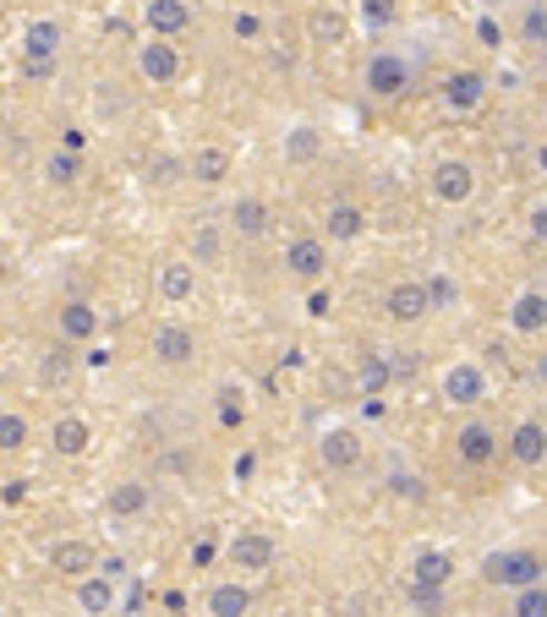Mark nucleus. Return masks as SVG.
<instances>
[{
    "mask_svg": "<svg viewBox=\"0 0 547 617\" xmlns=\"http://www.w3.org/2000/svg\"><path fill=\"white\" fill-rule=\"evenodd\" d=\"M481 585L493 590H515V585H531V579H547V557L537 547H504V553L481 557Z\"/></svg>",
    "mask_w": 547,
    "mask_h": 617,
    "instance_id": "f257e3e1",
    "label": "nucleus"
},
{
    "mask_svg": "<svg viewBox=\"0 0 547 617\" xmlns=\"http://www.w3.org/2000/svg\"><path fill=\"white\" fill-rule=\"evenodd\" d=\"M361 82H367V99H378V105H400L410 88H416V71H410L406 56H395V50H378L367 71H361Z\"/></svg>",
    "mask_w": 547,
    "mask_h": 617,
    "instance_id": "f03ea898",
    "label": "nucleus"
},
{
    "mask_svg": "<svg viewBox=\"0 0 547 617\" xmlns=\"http://www.w3.org/2000/svg\"><path fill=\"white\" fill-rule=\"evenodd\" d=\"M181 71H187V61H181L176 39H153V33H148V39L137 44V77H142V82H153V88H176Z\"/></svg>",
    "mask_w": 547,
    "mask_h": 617,
    "instance_id": "7ed1b4c3",
    "label": "nucleus"
},
{
    "mask_svg": "<svg viewBox=\"0 0 547 617\" xmlns=\"http://www.w3.org/2000/svg\"><path fill=\"white\" fill-rule=\"evenodd\" d=\"M455 579V557L449 553H416L410 563V601H438V590Z\"/></svg>",
    "mask_w": 547,
    "mask_h": 617,
    "instance_id": "20e7f679",
    "label": "nucleus"
},
{
    "mask_svg": "<svg viewBox=\"0 0 547 617\" xmlns=\"http://www.w3.org/2000/svg\"><path fill=\"white\" fill-rule=\"evenodd\" d=\"M432 197L449 202V208L471 202V197H477V170H471L466 159H438V165H432Z\"/></svg>",
    "mask_w": 547,
    "mask_h": 617,
    "instance_id": "39448f33",
    "label": "nucleus"
},
{
    "mask_svg": "<svg viewBox=\"0 0 547 617\" xmlns=\"http://www.w3.org/2000/svg\"><path fill=\"white\" fill-rule=\"evenodd\" d=\"M153 361L159 367H187L198 361V334L187 322H159L153 328Z\"/></svg>",
    "mask_w": 547,
    "mask_h": 617,
    "instance_id": "423d86ee",
    "label": "nucleus"
},
{
    "mask_svg": "<svg viewBox=\"0 0 547 617\" xmlns=\"http://www.w3.org/2000/svg\"><path fill=\"white\" fill-rule=\"evenodd\" d=\"M142 28L153 39H181L192 28V0H142Z\"/></svg>",
    "mask_w": 547,
    "mask_h": 617,
    "instance_id": "0eeeda50",
    "label": "nucleus"
},
{
    "mask_svg": "<svg viewBox=\"0 0 547 617\" xmlns=\"http://www.w3.org/2000/svg\"><path fill=\"white\" fill-rule=\"evenodd\" d=\"M455 459H460L466 470H487V465L498 459V432H493L487 421H466V427L455 432Z\"/></svg>",
    "mask_w": 547,
    "mask_h": 617,
    "instance_id": "6e6552de",
    "label": "nucleus"
},
{
    "mask_svg": "<svg viewBox=\"0 0 547 617\" xmlns=\"http://www.w3.org/2000/svg\"><path fill=\"white\" fill-rule=\"evenodd\" d=\"M444 399L455 405V410H477L481 399H487V371L477 361H460V367L444 371Z\"/></svg>",
    "mask_w": 547,
    "mask_h": 617,
    "instance_id": "1a4fd4ad",
    "label": "nucleus"
},
{
    "mask_svg": "<svg viewBox=\"0 0 547 617\" xmlns=\"http://www.w3.org/2000/svg\"><path fill=\"white\" fill-rule=\"evenodd\" d=\"M285 273H290V279H307V285H318V279L329 273V241H318V236H301V241H290V247H285Z\"/></svg>",
    "mask_w": 547,
    "mask_h": 617,
    "instance_id": "9d476101",
    "label": "nucleus"
},
{
    "mask_svg": "<svg viewBox=\"0 0 547 617\" xmlns=\"http://www.w3.org/2000/svg\"><path fill=\"white\" fill-rule=\"evenodd\" d=\"M274 557H279V541L263 530H241L230 541V568H241V574H269Z\"/></svg>",
    "mask_w": 547,
    "mask_h": 617,
    "instance_id": "9b49d317",
    "label": "nucleus"
},
{
    "mask_svg": "<svg viewBox=\"0 0 547 617\" xmlns=\"http://www.w3.org/2000/svg\"><path fill=\"white\" fill-rule=\"evenodd\" d=\"M61 44H67V22L56 17H39L22 28V61H61Z\"/></svg>",
    "mask_w": 547,
    "mask_h": 617,
    "instance_id": "f8f14e48",
    "label": "nucleus"
},
{
    "mask_svg": "<svg viewBox=\"0 0 547 617\" xmlns=\"http://www.w3.org/2000/svg\"><path fill=\"white\" fill-rule=\"evenodd\" d=\"M384 311H389V322H421V317L432 311L427 279H400V285L384 296Z\"/></svg>",
    "mask_w": 547,
    "mask_h": 617,
    "instance_id": "ddd939ff",
    "label": "nucleus"
},
{
    "mask_svg": "<svg viewBox=\"0 0 547 617\" xmlns=\"http://www.w3.org/2000/svg\"><path fill=\"white\" fill-rule=\"evenodd\" d=\"M481 99H487V77H481V71H449V77H444V105H449L455 116H477Z\"/></svg>",
    "mask_w": 547,
    "mask_h": 617,
    "instance_id": "4468645a",
    "label": "nucleus"
},
{
    "mask_svg": "<svg viewBox=\"0 0 547 617\" xmlns=\"http://www.w3.org/2000/svg\"><path fill=\"white\" fill-rule=\"evenodd\" d=\"M230 230H236L241 241H263L274 230V208L263 197H236V202H230Z\"/></svg>",
    "mask_w": 547,
    "mask_h": 617,
    "instance_id": "2eb2a0df",
    "label": "nucleus"
},
{
    "mask_svg": "<svg viewBox=\"0 0 547 617\" xmlns=\"http://www.w3.org/2000/svg\"><path fill=\"white\" fill-rule=\"evenodd\" d=\"M318 459H324V470H356L361 465V432L329 427V432L318 437Z\"/></svg>",
    "mask_w": 547,
    "mask_h": 617,
    "instance_id": "dca6fc26",
    "label": "nucleus"
},
{
    "mask_svg": "<svg viewBox=\"0 0 547 617\" xmlns=\"http://www.w3.org/2000/svg\"><path fill=\"white\" fill-rule=\"evenodd\" d=\"M192 296H198V262H187V257L159 262V301L181 307V301H192Z\"/></svg>",
    "mask_w": 547,
    "mask_h": 617,
    "instance_id": "f3484780",
    "label": "nucleus"
},
{
    "mask_svg": "<svg viewBox=\"0 0 547 617\" xmlns=\"http://www.w3.org/2000/svg\"><path fill=\"white\" fill-rule=\"evenodd\" d=\"M509 459H515L520 470L547 465V427H543V421H520V427L509 432Z\"/></svg>",
    "mask_w": 547,
    "mask_h": 617,
    "instance_id": "a211bd4d",
    "label": "nucleus"
},
{
    "mask_svg": "<svg viewBox=\"0 0 547 617\" xmlns=\"http://www.w3.org/2000/svg\"><path fill=\"white\" fill-rule=\"evenodd\" d=\"M50 448H56L61 459H82V454L93 448V427H88L82 416H56V421H50Z\"/></svg>",
    "mask_w": 547,
    "mask_h": 617,
    "instance_id": "6ab92c4d",
    "label": "nucleus"
},
{
    "mask_svg": "<svg viewBox=\"0 0 547 617\" xmlns=\"http://www.w3.org/2000/svg\"><path fill=\"white\" fill-rule=\"evenodd\" d=\"M50 568H56V574H67V579H82V574H93V568H99V553H93V541L71 536V541H56V547H50Z\"/></svg>",
    "mask_w": 547,
    "mask_h": 617,
    "instance_id": "aec40b11",
    "label": "nucleus"
},
{
    "mask_svg": "<svg viewBox=\"0 0 547 617\" xmlns=\"http://www.w3.org/2000/svg\"><path fill=\"white\" fill-rule=\"evenodd\" d=\"M307 39L324 44V50H329V44H345V39H350V17H345L340 6H312V11H307Z\"/></svg>",
    "mask_w": 547,
    "mask_h": 617,
    "instance_id": "412c9836",
    "label": "nucleus"
},
{
    "mask_svg": "<svg viewBox=\"0 0 547 617\" xmlns=\"http://www.w3.org/2000/svg\"><path fill=\"white\" fill-rule=\"evenodd\" d=\"M56 334H61L67 345H88V339L99 334V311L88 307V301H67V307L56 311Z\"/></svg>",
    "mask_w": 547,
    "mask_h": 617,
    "instance_id": "4be33fe9",
    "label": "nucleus"
},
{
    "mask_svg": "<svg viewBox=\"0 0 547 617\" xmlns=\"http://www.w3.org/2000/svg\"><path fill=\"white\" fill-rule=\"evenodd\" d=\"M39 382H44V388H56V394L71 388V382H77V345H67V339H61V345H50V350H44V361H39Z\"/></svg>",
    "mask_w": 547,
    "mask_h": 617,
    "instance_id": "5701e85b",
    "label": "nucleus"
},
{
    "mask_svg": "<svg viewBox=\"0 0 547 617\" xmlns=\"http://www.w3.org/2000/svg\"><path fill=\"white\" fill-rule=\"evenodd\" d=\"M148 502H153L148 481H116L110 497H105V514H110V519H142V514H148Z\"/></svg>",
    "mask_w": 547,
    "mask_h": 617,
    "instance_id": "b1692460",
    "label": "nucleus"
},
{
    "mask_svg": "<svg viewBox=\"0 0 547 617\" xmlns=\"http://www.w3.org/2000/svg\"><path fill=\"white\" fill-rule=\"evenodd\" d=\"M509 322H515V334H547V290H526V296H515V307H509Z\"/></svg>",
    "mask_w": 547,
    "mask_h": 617,
    "instance_id": "393cba45",
    "label": "nucleus"
},
{
    "mask_svg": "<svg viewBox=\"0 0 547 617\" xmlns=\"http://www.w3.org/2000/svg\"><path fill=\"white\" fill-rule=\"evenodd\" d=\"M77 607L82 613H110L116 607V574H99V568L82 574L77 579Z\"/></svg>",
    "mask_w": 547,
    "mask_h": 617,
    "instance_id": "a878e982",
    "label": "nucleus"
},
{
    "mask_svg": "<svg viewBox=\"0 0 547 617\" xmlns=\"http://www.w3.org/2000/svg\"><path fill=\"white\" fill-rule=\"evenodd\" d=\"M230 148H219V142H208V148H198L192 159H187V176H198L203 186H219L225 176H230Z\"/></svg>",
    "mask_w": 547,
    "mask_h": 617,
    "instance_id": "bb28decb",
    "label": "nucleus"
},
{
    "mask_svg": "<svg viewBox=\"0 0 547 617\" xmlns=\"http://www.w3.org/2000/svg\"><path fill=\"white\" fill-rule=\"evenodd\" d=\"M324 230H329V241H356V236H367V213L356 202H335L324 213Z\"/></svg>",
    "mask_w": 547,
    "mask_h": 617,
    "instance_id": "cd10ccee",
    "label": "nucleus"
},
{
    "mask_svg": "<svg viewBox=\"0 0 547 617\" xmlns=\"http://www.w3.org/2000/svg\"><path fill=\"white\" fill-rule=\"evenodd\" d=\"M324 153V131L318 126H290L285 131V165H312Z\"/></svg>",
    "mask_w": 547,
    "mask_h": 617,
    "instance_id": "c85d7f7f",
    "label": "nucleus"
},
{
    "mask_svg": "<svg viewBox=\"0 0 547 617\" xmlns=\"http://www.w3.org/2000/svg\"><path fill=\"white\" fill-rule=\"evenodd\" d=\"M77 181H82V153H71V148H56V153L44 159V186H56V191H71Z\"/></svg>",
    "mask_w": 547,
    "mask_h": 617,
    "instance_id": "c756f323",
    "label": "nucleus"
},
{
    "mask_svg": "<svg viewBox=\"0 0 547 617\" xmlns=\"http://www.w3.org/2000/svg\"><path fill=\"white\" fill-rule=\"evenodd\" d=\"M203 607H208L213 617H236V613H247V607H252V590H247L241 579H230V585H213Z\"/></svg>",
    "mask_w": 547,
    "mask_h": 617,
    "instance_id": "7c9ffc66",
    "label": "nucleus"
},
{
    "mask_svg": "<svg viewBox=\"0 0 547 617\" xmlns=\"http://www.w3.org/2000/svg\"><path fill=\"white\" fill-rule=\"evenodd\" d=\"M389 377H395V367H389L384 350H367V356L356 361V382H361V394H372V399L389 388Z\"/></svg>",
    "mask_w": 547,
    "mask_h": 617,
    "instance_id": "2f4dec72",
    "label": "nucleus"
},
{
    "mask_svg": "<svg viewBox=\"0 0 547 617\" xmlns=\"http://www.w3.org/2000/svg\"><path fill=\"white\" fill-rule=\"evenodd\" d=\"M213 416H219L225 432H241V427H247V399H241L236 382H225V388L213 394Z\"/></svg>",
    "mask_w": 547,
    "mask_h": 617,
    "instance_id": "473e14b6",
    "label": "nucleus"
},
{
    "mask_svg": "<svg viewBox=\"0 0 547 617\" xmlns=\"http://www.w3.org/2000/svg\"><path fill=\"white\" fill-rule=\"evenodd\" d=\"M504 596H509V613L515 617H547V579L515 585V590H504Z\"/></svg>",
    "mask_w": 547,
    "mask_h": 617,
    "instance_id": "72a5a7b5",
    "label": "nucleus"
},
{
    "mask_svg": "<svg viewBox=\"0 0 547 617\" xmlns=\"http://www.w3.org/2000/svg\"><path fill=\"white\" fill-rule=\"evenodd\" d=\"M187 247H192V262H203V268H219V262H225V230H219V225H198Z\"/></svg>",
    "mask_w": 547,
    "mask_h": 617,
    "instance_id": "f704fd0d",
    "label": "nucleus"
},
{
    "mask_svg": "<svg viewBox=\"0 0 547 617\" xmlns=\"http://www.w3.org/2000/svg\"><path fill=\"white\" fill-rule=\"evenodd\" d=\"M33 442V421L22 410H0V454H22Z\"/></svg>",
    "mask_w": 547,
    "mask_h": 617,
    "instance_id": "c9c22d12",
    "label": "nucleus"
},
{
    "mask_svg": "<svg viewBox=\"0 0 547 617\" xmlns=\"http://www.w3.org/2000/svg\"><path fill=\"white\" fill-rule=\"evenodd\" d=\"M520 44L547 50V0H531V6L520 11Z\"/></svg>",
    "mask_w": 547,
    "mask_h": 617,
    "instance_id": "e433bc0d",
    "label": "nucleus"
},
{
    "mask_svg": "<svg viewBox=\"0 0 547 617\" xmlns=\"http://www.w3.org/2000/svg\"><path fill=\"white\" fill-rule=\"evenodd\" d=\"M361 22H367L372 33L395 28V22H400V0H361Z\"/></svg>",
    "mask_w": 547,
    "mask_h": 617,
    "instance_id": "4c0bfd02",
    "label": "nucleus"
},
{
    "mask_svg": "<svg viewBox=\"0 0 547 617\" xmlns=\"http://www.w3.org/2000/svg\"><path fill=\"white\" fill-rule=\"evenodd\" d=\"M230 39L236 44H263V17L258 11H236L230 17Z\"/></svg>",
    "mask_w": 547,
    "mask_h": 617,
    "instance_id": "58836bf2",
    "label": "nucleus"
},
{
    "mask_svg": "<svg viewBox=\"0 0 547 617\" xmlns=\"http://www.w3.org/2000/svg\"><path fill=\"white\" fill-rule=\"evenodd\" d=\"M176 170H181V165H176V159H165V153H159V159H148V181H153V186H170V181H176Z\"/></svg>",
    "mask_w": 547,
    "mask_h": 617,
    "instance_id": "ea45409f",
    "label": "nucleus"
},
{
    "mask_svg": "<svg viewBox=\"0 0 547 617\" xmlns=\"http://www.w3.org/2000/svg\"><path fill=\"white\" fill-rule=\"evenodd\" d=\"M335 311V290H324V279H318V290L307 296V317H329Z\"/></svg>",
    "mask_w": 547,
    "mask_h": 617,
    "instance_id": "a19ab883",
    "label": "nucleus"
},
{
    "mask_svg": "<svg viewBox=\"0 0 547 617\" xmlns=\"http://www.w3.org/2000/svg\"><path fill=\"white\" fill-rule=\"evenodd\" d=\"M526 230H531V241H543V247H547V202H531V213H526Z\"/></svg>",
    "mask_w": 547,
    "mask_h": 617,
    "instance_id": "79ce46f5",
    "label": "nucleus"
},
{
    "mask_svg": "<svg viewBox=\"0 0 547 617\" xmlns=\"http://www.w3.org/2000/svg\"><path fill=\"white\" fill-rule=\"evenodd\" d=\"M427 296H432V307H449V301H455V285H449V279H427Z\"/></svg>",
    "mask_w": 547,
    "mask_h": 617,
    "instance_id": "37998d69",
    "label": "nucleus"
},
{
    "mask_svg": "<svg viewBox=\"0 0 547 617\" xmlns=\"http://www.w3.org/2000/svg\"><path fill=\"white\" fill-rule=\"evenodd\" d=\"M22 77H28V82H50V77H56V61H22Z\"/></svg>",
    "mask_w": 547,
    "mask_h": 617,
    "instance_id": "c03bdc74",
    "label": "nucleus"
},
{
    "mask_svg": "<svg viewBox=\"0 0 547 617\" xmlns=\"http://www.w3.org/2000/svg\"><path fill=\"white\" fill-rule=\"evenodd\" d=\"M22 497H28V481H0V502H6V508H17Z\"/></svg>",
    "mask_w": 547,
    "mask_h": 617,
    "instance_id": "a18cd8bd",
    "label": "nucleus"
},
{
    "mask_svg": "<svg viewBox=\"0 0 547 617\" xmlns=\"http://www.w3.org/2000/svg\"><path fill=\"white\" fill-rule=\"evenodd\" d=\"M395 492H400V497H416V502H421V481H416V476H406V470H400V476H395Z\"/></svg>",
    "mask_w": 547,
    "mask_h": 617,
    "instance_id": "49530a36",
    "label": "nucleus"
},
{
    "mask_svg": "<svg viewBox=\"0 0 547 617\" xmlns=\"http://www.w3.org/2000/svg\"><path fill=\"white\" fill-rule=\"evenodd\" d=\"M203 563H213V541H198V547H192V568H203Z\"/></svg>",
    "mask_w": 547,
    "mask_h": 617,
    "instance_id": "de8ad7c7",
    "label": "nucleus"
},
{
    "mask_svg": "<svg viewBox=\"0 0 547 617\" xmlns=\"http://www.w3.org/2000/svg\"><path fill=\"white\" fill-rule=\"evenodd\" d=\"M61 148H71V153H82V131H77V126H67V131H61Z\"/></svg>",
    "mask_w": 547,
    "mask_h": 617,
    "instance_id": "09e8293b",
    "label": "nucleus"
},
{
    "mask_svg": "<svg viewBox=\"0 0 547 617\" xmlns=\"http://www.w3.org/2000/svg\"><path fill=\"white\" fill-rule=\"evenodd\" d=\"M537 170H543V176H547V142H543V148H537Z\"/></svg>",
    "mask_w": 547,
    "mask_h": 617,
    "instance_id": "8fccbe9b",
    "label": "nucleus"
},
{
    "mask_svg": "<svg viewBox=\"0 0 547 617\" xmlns=\"http://www.w3.org/2000/svg\"><path fill=\"white\" fill-rule=\"evenodd\" d=\"M537 377H543V382H547V350H543V356H537Z\"/></svg>",
    "mask_w": 547,
    "mask_h": 617,
    "instance_id": "3c124183",
    "label": "nucleus"
},
{
    "mask_svg": "<svg viewBox=\"0 0 547 617\" xmlns=\"http://www.w3.org/2000/svg\"><path fill=\"white\" fill-rule=\"evenodd\" d=\"M477 6H487V11H498V6H509V0H477Z\"/></svg>",
    "mask_w": 547,
    "mask_h": 617,
    "instance_id": "603ef678",
    "label": "nucleus"
}]
</instances>
